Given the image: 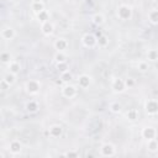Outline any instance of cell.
<instances>
[{"label":"cell","instance_id":"obj_1","mask_svg":"<svg viewBox=\"0 0 158 158\" xmlns=\"http://www.w3.org/2000/svg\"><path fill=\"white\" fill-rule=\"evenodd\" d=\"M117 16L121 20H129L131 17V9L126 5H122L117 9Z\"/></svg>","mask_w":158,"mask_h":158},{"label":"cell","instance_id":"obj_2","mask_svg":"<svg viewBox=\"0 0 158 158\" xmlns=\"http://www.w3.org/2000/svg\"><path fill=\"white\" fill-rule=\"evenodd\" d=\"M83 43L86 46V47H93L98 43V40L94 37V35L91 34H86L84 37H83Z\"/></svg>","mask_w":158,"mask_h":158},{"label":"cell","instance_id":"obj_3","mask_svg":"<svg viewBox=\"0 0 158 158\" xmlns=\"http://www.w3.org/2000/svg\"><path fill=\"white\" fill-rule=\"evenodd\" d=\"M125 88H126V84H125V82H123L122 79L119 78V79H115V80H114V83H112V89H114L116 93L123 91Z\"/></svg>","mask_w":158,"mask_h":158},{"label":"cell","instance_id":"obj_4","mask_svg":"<svg viewBox=\"0 0 158 158\" xmlns=\"http://www.w3.org/2000/svg\"><path fill=\"white\" fill-rule=\"evenodd\" d=\"M26 89H27V91H28V93L35 94V93H37V91H39V89H40V84H39L36 80H30V82L26 84Z\"/></svg>","mask_w":158,"mask_h":158},{"label":"cell","instance_id":"obj_5","mask_svg":"<svg viewBox=\"0 0 158 158\" xmlns=\"http://www.w3.org/2000/svg\"><path fill=\"white\" fill-rule=\"evenodd\" d=\"M75 94H77V89L73 85H67V86H64V89H63V95H64L66 98H73Z\"/></svg>","mask_w":158,"mask_h":158},{"label":"cell","instance_id":"obj_6","mask_svg":"<svg viewBox=\"0 0 158 158\" xmlns=\"http://www.w3.org/2000/svg\"><path fill=\"white\" fill-rule=\"evenodd\" d=\"M146 110L148 114H156L158 111V103L156 100H149L146 105Z\"/></svg>","mask_w":158,"mask_h":158},{"label":"cell","instance_id":"obj_7","mask_svg":"<svg viewBox=\"0 0 158 158\" xmlns=\"http://www.w3.org/2000/svg\"><path fill=\"white\" fill-rule=\"evenodd\" d=\"M114 153H115V148H114L112 145L106 143V145H104L101 147V154L103 156H112Z\"/></svg>","mask_w":158,"mask_h":158},{"label":"cell","instance_id":"obj_8","mask_svg":"<svg viewBox=\"0 0 158 158\" xmlns=\"http://www.w3.org/2000/svg\"><path fill=\"white\" fill-rule=\"evenodd\" d=\"M142 135H143V137L147 138V140H153L154 136H156V131H154V129H152V127H146V129L143 130Z\"/></svg>","mask_w":158,"mask_h":158},{"label":"cell","instance_id":"obj_9","mask_svg":"<svg viewBox=\"0 0 158 158\" xmlns=\"http://www.w3.org/2000/svg\"><path fill=\"white\" fill-rule=\"evenodd\" d=\"M42 32L45 35H51L53 32V25L50 21H46L42 24Z\"/></svg>","mask_w":158,"mask_h":158},{"label":"cell","instance_id":"obj_10","mask_svg":"<svg viewBox=\"0 0 158 158\" xmlns=\"http://www.w3.org/2000/svg\"><path fill=\"white\" fill-rule=\"evenodd\" d=\"M67 46H68L67 41H66V40H63V39L57 40V41H56V43H54V47H56L59 52H63V51H64V50L67 48Z\"/></svg>","mask_w":158,"mask_h":158},{"label":"cell","instance_id":"obj_11","mask_svg":"<svg viewBox=\"0 0 158 158\" xmlns=\"http://www.w3.org/2000/svg\"><path fill=\"white\" fill-rule=\"evenodd\" d=\"M3 39H5V40H11L14 36H15V32H14V30L11 28V27H9V28H5V30H3Z\"/></svg>","mask_w":158,"mask_h":158},{"label":"cell","instance_id":"obj_12","mask_svg":"<svg viewBox=\"0 0 158 158\" xmlns=\"http://www.w3.org/2000/svg\"><path fill=\"white\" fill-rule=\"evenodd\" d=\"M62 134V127L61 126H52L51 130H50V135L52 137H58Z\"/></svg>","mask_w":158,"mask_h":158},{"label":"cell","instance_id":"obj_13","mask_svg":"<svg viewBox=\"0 0 158 158\" xmlns=\"http://www.w3.org/2000/svg\"><path fill=\"white\" fill-rule=\"evenodd\" d=\"M89 84H90V78H89L88 75H82V77L79 78V85H80L82 88H88Z\"/></svg>","mask_w":158,"mask_h":158},{"label":"cell","instance_id":"obj_14","mask_svg":"<svg viewBox=\"0 0 158 158\" xmlns=\"http://www.w3.org/2000/svg\"><path fill=\"white\" fill-rule=\"evenodd\" d=\"M148 19L152 24H158V10H152L148 14Z\"/></svg>","mask_w":158,"mask_h":158},{"label":"cell","instance_id":"obj_15","mask_svg":"<svg viewBox=\"0 0 158 158\" xmlns=\"http://www.w3.org/2000/svg\"><path fill=\"white\" fill-rule=\"evenodd\" d=\"M32 10H34L36 14H40L41 11H43L45 8H43L42 2H40V3H34V4H32Z\"/></svg>","mask_w":158,"mask_h":158},{"label":"cell","instance_id":"obj_16","mask_svg":"<svg viewBox=\"0 0 158 158\" xmlns=\"http://www.w3.org/2000/svg\"><path fill=\"white\" fill-rule=\"evenodd\" d=\"M4 82H5L6 84H9V85L14 84V83H15V74L11 73V72H10V74H6V75L4 77Z\"/></svg>","mask_w":158,"mask_h":158},{"label":"cell","instance_id":"obj_17","mask_svg":"<svg viewBox=\"0 0 158 158\" xmlns=\"http://www.w3.org/2000/svg\"><path fill=\"white\" fill-rule=\"evenodd\" d=\"M10 151H11L13 153H19V152L21 151V145H20V142H17V141L13 142L11 146H10Z\"/></svg>","mask_w":158,"mask_h":158},{"label":"cell","instance_id":"obj_18","mask_svg":"<svg viewBox=\"0 0 158 158\" xmlns=\"http://www.w3.org/2000/svg\"><path fill=\"white\" fill-rule=\"evenodd\" d=\"M26 109H27L30 112H36L37 109H39V106H37V104H36L35 101H31V103H28V104L26 105Z\"/></svg>","mask_w":158,"mask_h":158},{"label":"cell","instance_id":"obj_19","mask_svg":"<svg viewBox=\"0 0 158 158\" xmlns=\"http://www.w3.org/2000/svg\"><path fill=\"white\" fill-rule=\"evenodd\" d=\"M37 17H39V20L43 24V22H46V21H48V14H47V11L46 10H43V11H41L40 14H37Z\"/></svg>","mask_w":158,"mask_h":158},{"label":"cell","instance_id":"obj_20","mask_svg":"<svg viewBox=\"0 0 158 158\" xmlns=\"http://www.w3.org/2000/svg\"><path fill=\"white\" fill-rule=\"evenodd\" d=\"M54 59H56L57 63H64L66 62V56L63 54V52H59L58 51V53L54 56Z\"/></svg>","mask_w":158,"mask_h":158},{"label":"cell","instance_id":"obj_21","mask_svg":"<svg viewBox=\"0 0 158 158\" xmlns=\"http://www.w3.org/2000/svg\"><path fill=\"white\" fill-rule=\"evenodd\" d=\"M9 69H10V72H11V73L16 74V73H19V72H20V66L17 64V63L13 62V63H10V66H9Z\"/></svg>","mask_w":158,"mask_h":158},{"label":"cell","instance_id":"obj_22","mask_svg":"<svg viewBox=\"0 0 158 158\" xmlns=\"http://www.w3.org/2000/svg\"><path fill=\"white\" fill-rule=\"evenodd\" d=\"M157 148H158V143L154 141V138L153 140H149V142H148V149L152 151V152H154Z\"/></svg>","mask_w":158,"mask_h":158},{"label":"cell","instance_id":"obj_23","mask_svg":"<svg viewBox=\"0 0 158 158\" xmlns=\"http://www.w3.org/2000/svg\"><path fill=\"white\" fill-rule=\"evenodd\" d=\"M72 78H73V75L69 73V71L62 73V77H61V79H62L63 82H69V80H72Z\"/></svg>","mask_w":158,"mask_h":158},{"label":"cell","instance_id":"obj_24","mask_svg":"<svg viewBox=\"0 0 158 158\" xmlns=\"http://www.w3.org/2000/svg\"><path fill=\"white\" fill-rule=\"evenodd\" d=\"M93 21H94V24H97V25H101L104 22V16L103 15H95L93 17Z\"/></svg>","mask_w":158,"mask_h":158},{"label":"cell","instance_id":"obj_25","mask_svg":"<svg viewBox=\"0 0 158 158\" xmlns=\"http://www.w3.org/2000/svg\"><path fill=\"white\" fill-rule=\"evenodd\" d=\"M57 68L58 71H61L62 73H64V72H68V67H67V63H58L57 64Z\"/></svg>","mask_w":158,"mask_h":158},{"label":"cell","instance_id":"obj_26","mask_svg":"<svg viewBox=\"0 0 158 158\" xmlns=\"http://www.w3.org/2000/svg\"><path fill=\"white\" fill-rule=\"evenodd\" d=\"M110 109H111L112 112H120L121 111V105L119 103H114V104H111Z\"/></svg>","mask_w":158,"mask_h":158},{"label":"cell","instance_id":"obj_27","mask_svg":"<svg viewBox=\"0 0 158 158\" xmlns=\"http://www.w3.org/2000/svg\"><path fill=\"white\" fill-rule=\"evenodd\" d=\"M148 59H151V61H157V59H158V53H157L156 51L148 52Z\"/></svg>","mask_w":158,"mask_h":158},{"label":"cell","instance_id":"obj_28","mask_svg":"<svg viewBox=\"0 0 158 158\" xmlns=\"http://www.w3.org/2000/svg\"><path fill=\"white\" fill-rule=\"evenodd\" d=\"M127 117H129L130 120H136V119H137V112H136V110H131V111L127 114Z\"/></svg>","mask_w":158,"mask_h":158},{"label":"cell","instance_id":"obj_29","mask_svg":"<svg viewBox=\"0 0 158 158\" xmlns=\"http://www.w3.org/2000/svg\"><path fill=\"white\" fill-rule=\"evenodd\" d=\"M138 69H140L141 72H146V71L148 69V64H147V63H145V62H142V63H140Z\"/></svg>","mask_w":158,"mask_h":158},{"label":"cell","instance_id":"obj_30","mask_svg":"<svg viewBox=\"0 0 158 158\" xmlns=\"http://www.w3.org/2000/svg\"><path fill=\"white\" fill-rule=\"evenodd\" d=\"M98 43L100 45V46H106V43H108V40H106V37L105 36H103L99 41H98Z\"/></svg>","mask_w":158,"mask_h":158},{"label":"cell","instance_id":"obj_31","mask_svg":"<svg viewBox=\"0 0 158 158\" xmlns=\"http://www.w3.org/2000/svg\"><path fill=\"white\" fill-rule=\"evenodd\" d=\"M2 61H3V62H8V61H10V54H8V53H3V54H2Z\"/></svg>","mask_w":158,"mask_h":158},{"label":"cell","instance_id":"obj_32","mask_svg":"<svg viewBox=\"0 0 158 158\" xmlns=\"http://www.w3.org/2000/svg\"><path fill=\"white\" fill-rule=\"evenodd\" d=\"M125 84H126V86H132V85L135 84V82H134V79L129 78L127 80H126V82H125Z\"/></svg>","mask_w":158,"mask_h":158},{"label":"cell","instance_id":"obj_33","mask_svg":"<svg viewBox=\"0 0 158 158\" xmlns=\"http://www.w3.org/2000/svg\"><path fill=\"white\" fill-rule=\"evenodd\" d=\"M41 0H34V3H40Z\"/></svg>","mask_w":158,"mask_h":158}]
</instances>
